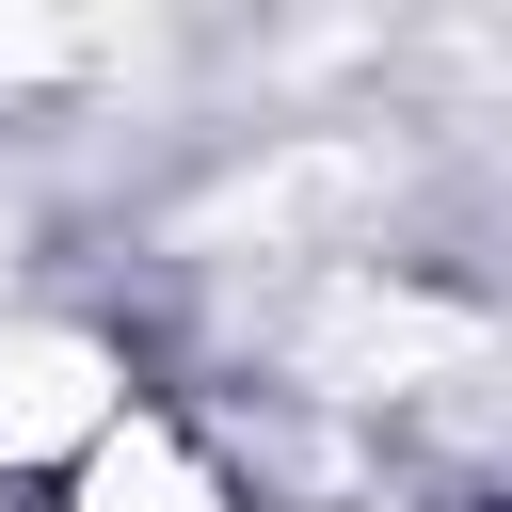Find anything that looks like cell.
Masks as SVG:
<instances>
[{"label": "cell", "instance_id": "3", "mask_svg": "<svg viewBox=\"0 0 512 512\" xmlns=\"http://www.w3.org/2000/svg\"><path fill=\"white\" fill-rule=\"evenodd\" d=\"M80 512H208V480H192V448H176V432H144V416H128V432H96V448H80Z\"/></svg>", "mask_w": 512, "mask_h": 512}, {"label": "cell", "instance_id": "1", "mask_svg": "<svg viewBox=\"0 0 512 512\" xmlns=\"http://www.w3.org/2000/svg\"><path fill=\"white\" fill-rule=\"evenodd\" d=\"M96 432H112V352H96V336H64V320L0 336V464L96 448Z\"/></svg>", "mask_w": 512, "mask_h": 512}, {"label": "cell", "instance_id": "2", "mask_svg": "<svg viewBox=\"0 0 512 512\" xmlns=\"http://www.w3.org/2000/svg\"><path fill=\"white\" fill-rule=\"evenodd\" d=\"M304 352H320V368H352V384H416V368H464V352H480V320H464V304H432V288H368V272H352V288L304 320Z\"/></svg>", "mask_w": 512, "mask_h": 512}]
</instances>
